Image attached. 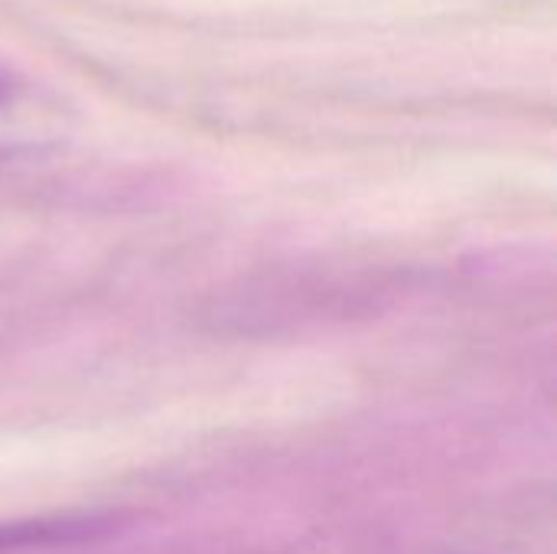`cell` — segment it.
Listing matches in <instances>:
<instances>
[{"label": "cell", "mask_w": 557, "mask_h": 554, "mask_svg": "<svg viewBox=\"0 0 557 554\" xmlns=\"http://www.w3.org/2000/svg\"><path fill=\"white\" fill-rule=\"evenodd\" d=\"M108 522L101 519H52V522H13L0 526V554L20 549H42V545H65L82 542L104 532Z\"/></svg>", "instance_id": "obj_2"}, {"label": "cell", "mask_w": 557, "mask_h": 554, "mask_svg": "<svg viewBox=\"0 0 557 554\" xmlns=\"http://www.w3.org/2000/svg\"><path fill=\"white\" fill-rule=\"evenodd\" d=\"M72 104L42 82L0 65V163L39 157L72 137Z\"/></svg>", "instance_id": "obj_1"}]
</instances>
